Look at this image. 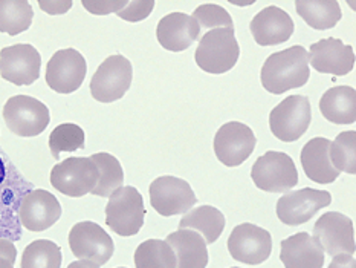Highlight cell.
<instances>
[{
  "mask_svg": "<svg viewBox=\"0 0 356 268\" xmlns=\"http://www.w3.org/2000/svg\"><path fill=\"white\" fill-rule=\"evenodd\" d=\"M309 77V54L300 45L270 54L260 72L263 88L274 95H282L286 90L305 86Z\"/></svg>",
  "mask_w": 356,
  "mask_h": 268,
  "instance_id": "cell-1",
  "label": "cell"
},
{
  "mask_svg": "<svg viewBox=\"0 0 356 268\" xmlns=\"http://www.w3.org/2000/svg\"><path fill=\"white\" fill-rule=\"evenodd\" d=\"M34 186L23 178L10 157L0 149V239L19 241L22 237V224L19 207L22 198Z\"/></svg>",
  "mask_w": 356,
  "mask_h": 268,
  "instance_id": "cell-2",
  "label": "cell"
},
{
  "mask_svg": "<svg viewBox=\"0 0 356 268\" xmlns=\"http://www.w3.org/2000/svg\"><path fill=\"white\" fill-rule=\"evenodd\" d=\"M240 46L234 29L207 31L195 52L196 65L208 74H225L237 63Z\"/></svg>",
  "mask_w": 356,
  "mask_h": 268,
  "instance_id": "cell-3",
  "label": "cell"
},
{
  "mask_svg": "<svg viewBox=\"0 0 356 268\" xmlns=\"http://www.w3.org/2000/svg\"><path fill=\"white\" fill-rule=\"evenodd\" d=\"M145 207L143 195L131 186H122L106 205V224L120 236H135L144 226Z\"/></svg>",
  "mask_w": 356,
  "mask_h": 268,
  "instance_id": "cell-4",
  "label": "cell"
},
{
  "mask_svg": "<svg viewBox=\"0 0 356 268\" xmlns=\"http://www.w3.org/2000/svg\"><path fill=\"white\" fill-rule=\"evenodd\" d=\"M251 178L255 187L263 191L284 194L298 184V172L288 153L269 150L254 163Z\"/></svg>",
  "mask_w": 356,
  "mask_h": 268,
  "instance_id": "cell-5",
  "label": "cell"
},
{
  "mask_svg": "<svg viewBox=\"0 0 356 268\" xmlns=\"http://www.w3.org/2000/svg\"><path fill=\"white\" fill-rule=\"evenodd\" d=\"M312 121V107L305 95H292L278 103L269 113V127L284 143L300 140Z\"/></svg>",
  "mask_w": 356,
  "mask_h": 268,
  "instance_id": "cell-6",
  "label": "cell"
},
{
  "mask_svg": "<svg viewBox=\"0 0 356 268\" xmlns=\"http://www.w3.org/2000/svg\"><path fill=\"white\" fill-rule=\"evenodd\" d=\"M6 127L17 136H37L48 127L51 113L48 106L29 95L11 97L3 106Z\"/></svg>",
  "mask_w": 356,
  "mask_h": 268,
  "instance_id": "cell-7",
  "label": "cell"
},
{
  "mask_svg": "<svg viewBox=\"0 0 356 268\" xmlns=\"http://www.w3.org/2000/svg\"><path fill=\"white\" fill-rule=\"evenodd\" d=\"M134 68L124 56L107 57L98 66L90 80V94L99 103H113L121 100L130 89Z\"/></svg>",
  "mask_w": 356,
  "mask_h": 268,
  "instance_id": "cell-8",
  "label": "cell"
},
{
  "mask_svg": "<svg viewBox=\"0 0 356 268\" xmlns=\"http://www.w3.org/2000/svg\"><path fill=\"white\" fill-rule=\"evenodd\" d=\"M98 168L92 158L72 157L56 164L51 171V184L60 194L81 198L92 194L98 182Z\"/></svg>",
  "mask_w": 356,
  "mask_h": 268,
  "instance_id": "cell-9",
  "label": "cell"
},
{
  "mask_svg": "<svg viewBox=\"0 0 356 268\" xmlns=\"http://www.w3.org/2000/svg\"><path fill=\"white\" fill-rule=\"evenodd\" d=\"M69 249L75 258L102 267L113 256L115 244L107 232L92 221L75 224L69 232Z\"/></svg>",
  "mask_w": 356,
  "mask_h": 268,
  "instance_id": "cell-10",
  "label": "cell"
},
{
  "mask_svg": "<svg viewBox=\"0 0 356 268\" xmlns=\"http://www.w3.org/2000/svg\"><path fill=\"white\" fill-rule=\"evenodd\" d=\"M196 203L195 191L185 180L165 175L150 184V204L162 216L185 214Z\"/></svg>",
  "mask_w": 356,
  "mask_h": 268,
  "instance_id": "cell-11",
  "label": "cell"
},
{
  "mask_svg": "<svg viewBox=\"0 0 356 268\" xmlns=\"http://www.w3.org/2000/svg\"><path fill=\"white\" fill-rule=\"evenodd\" d=\"M314 239L330 256L353 255L356 250L353 221L339 212H327L316 219Z\"/></svg>",
  "mask_w": 356,
  "mask_h": 268,
  "instance_id": "cell-12",
  "label": "cell"
},
{
  "mask_svg": "<svg viewBox=\"0 0 356 268\" xmlns=\"http://www.w3.org/2000/svg\"><path fill=\"white\" fill-rule=\"evenodd\" d=\"M88 63L74 48L57 51L46 66V83L58 94H72L86 79Z\"/></svg>",
  "mask_w": 356,
  "mask_h": 268,
  "instance_id": "cell-13",
  "label": "cell"
},
{
  "mask_svg": "<svg viewBox=\"0 0 356 268\" xmlns=\"http://www.w3.org/2000/svg\"><path fill=\"white\" fill-rule=\"evenodd\" d=\"M228 251L238 262L259 265L273 253V236L255 224H238L228 237Z\"/></svg>",
  "mask_w": 356,
  "mask_h": 268,
  "instance_id": "cell-14",
  "label": "cell"
},
{
  "mask_svg": "<svg viewBox=\"0 0 356 268\" xmlns=\"http://www.w3.org/2000/svg\"><path fill=\"white\" fill-rule=\"evenodd\" d=\"M42 56L33 45L19 43L0 51V77L15 86H29L40 77Z\"/></svg>",
  "mask_w": 356,
  "mask_h": 268,
  "instance_id": "cell-15",
  "label": "cell"
},
{
  "mask_svg": "<svg viewBox=\"0 0 356 268\" xmlns=\"http://www.w3.org/2000/svg\"><path fill=\"white\" fill-rule=\"evenodd\" d=\"M332 195L326 190L301 189L288 191L277 201V216L286 226H301L311 221L318 210L329 207Z\"/></svg>",
  "mask_w": 356,
  "mask_h": 268,
  "instance_id": "cell-16",
  "label": "cell"
},
{
  "mask_svg": "<svg viewBox=\"0 0 356 268\" xmlns=\"http://www.w3.org/2000/svg\"><path fill=\"white\" fill-rule=\"evenodd\" d=\"M257 144L252 129L238 121L223 125L214 136V153L222 164L237 167L251 157Z\"/></svg>",
  "mask_w": 356,
  "mask_h": 268,
  "instance_id": "cell-17",
  "label": "cell"
},
{
  "mask_svg": "<svg viewBox=\"0 0 356 268\" xmlns=\"http://www.w3.org/2000/svg\"><path fill=\"white\" fill-rule=\"evenodd\" d=\"M61 204L51 191L34 189L22 198L19 219L22 227L29 232H44L61 218Z\"/></svg>",
  "mask_w": 356,
  "mask_h": 268,
  "instance_id": "cell-18",
  "label": "cell"
},
{
  "mask_svg": "<svg viewBox=\"0 0 356 268\" xmlns=\"http://www.w3.org/2000/svg\"><path fill=\"white\" fill-rule=\"evenodd\" d=\"M309 63L315 71L337 77L347 75L355 68V51L350 45H344L339 38H323L311 45Z\"/></svg>",
  "mask_w": 356,
  "mask_h": 268,
  "instance_id": "cell-19",
  "label": "cell"
},
{
  "mask_svg": "<svg viewBox=\"0 0 356 268\" xmlns=\"http://www.w3.org/2000/svg\"><path fill=\"white\" fill-rule=\"evenodd\" d=\"M250 29L260 46H277L289 40L296 31V23L282 8L268 6L251 20Z\"/></svg>",
  "mask_w": 356,
  "mask_h": 268,
  "instance_id": "cell-20",
  "label": "cell"
},
{
  "mask_svg": "<svg viewBox=\"0 0 356 268\" xmlns=\"http://www.w3.org/2000/svg\"><path fill=\"white\" fill-rule=\"evenodd\" d=\"M200 36L199 23L188 14L172 13L162 17L156 26V38L167 51L188 49Z\"/></svg>",
  "mask_w": 356,
  "mask_h": 268,
  "instance_id": "cell-21",
  "label": "cell"
},
{
  "mask_svg": "<svg viewBox=\"0 0 356 268\" xmlns=\"http://www.w3.org/2000/svg\"><path fill=\"white\" fill-rule=\"evenodd\" d=\"M280 259L284 268H323L324 251L311 235L300 232L282 241Z\"/></svg>",
  "mask_w": 356,
  "mask_h": 268,
  "instance_id": "cell-22",
  "label": "cell"
},
{
  "mask_svg": "<svg viewBox=\"0 0 356 268\" xmlns=\"http://www.w3.org/2000/svg\"><path fill=\"white\" fill-rule=\"evenodd\" d=\"M330 140L323 136L312 138L301 149V166L305 168L306 176L314 182L332 184L339 176V172L330 161Z\"/></svg>",
  "mask_w": 356,
  "mask_h": 268,
  "instance_id": "cell-23",
  "label": "cell"
},
{
  "mask_svg": "<svg viewBox=\"0 0 356 268\" xmlns=\"http://www.w3.org/2000/svg\"><path fill=\"white\" fill-rule=\"evenodd\" d=\"M165 242L172 247L176 256V268H207L208 249L202 236L193 230H177L168 235Z\"/></svg>",
  "mask_w": 356,
  "mask_h": 268,
  "instance_id": "cell-24",
  "label": "cell"
},
{
  "mask_svg": "<svg viewBox=\"0 0 356 268\" xmlns=\"http://www.w3.org/2000/svg\"><path fill=\"white\" fill-rule=\"evenodd\" d=\"M320 112L334 125H353L356 121V90L352 86H335L323 94Z\"/></svg>",
  "mask_w": 356,
  "mask_h": 268,
  "instance_id": "cell-25",
  "label": "cell"
},
{
  "mask_svg": "<svg viewBox=\"0 0 356 268\" xmlns=\"http://www.w3.org/2000/svg\"><path fill=\"white\" fill-rule=\"evenodd\" d=\"M227 226V219L220 210L213 205H200L184 214L179 221V230L193 228L204 236L205 242L210 245L219 239Z\"/></svg>",
  "mask_w": 356,
  "mask_h": 268,
  "instance_id": "cell-26",
  "label": "cell"
},
{
  "mask_svg": "<svg viewBox=\"0 0 356 268\" xmlns=\"http://www.w3.org/2000/svg\"><path fill=\"white\" fill-rule=\"evenodd\" d=\"M296 6L300 17L318 31L335 28L343 17L337 0H297Z\"/></svg>",
  "mask_w": 356,
  "mask_h": 268,
  "instance_id": "cell-27",
  "label": "cell"
},
{
  "mask_svg": "<svg viewBox=\"0 0 356 268\" xmlns=\"http://www.w3.org/2000/svg\"><path fill=\"white\" fill-rule=\"evenodd\" d=\"M98 168V182L92 195L111 198L115 191L122 187L124 171L120 161L107 152H98L90 157Z\"/></svg>",
  "mask_w": 356,
  "mask_h": 268,
  "instance_id": "cell-28",
  "label": "cell"
},
{
  "mask_svg": "<svg viewBox=\"0 0 356 268\" xmlns=\"http://www.w3.org/2000/svg\"><path fill=\"white\" fill-rule=\"evenodd\" d=\"M34 11L26 0H0V33L19 36L29 29Z\"/></svg>",
  "mask_w": 356,
  "mask_h": 268,
  "instance_id": "cell-29",
  "label": "cell"
},
{
  "mask_svg": "<svg viewBox=\"0 0 356 268\" xmlns=\"http://www.w3.org/2000/svg\"><path fill=\"white\" fill-rule=\"evenodd\" d=\"M136 268H176V256L172 247L161 239H147L135 251Z\"/></svg>",
  "mask_w": 356,
  "mask_h": 268,
  "instance_id": "cell-30",
  "label": "cell"
},
{
  "mask_svg": "<svg viewBox=\"0 0 356 268\" xmlns=\"http://www.w3.org/2000/svg\"><path fill=\"white\" fill-rule=\"evenodd\" d=\"M63 255L58 245L49 239H37L23 251L20 268H61Z\"/></svg>",
  "mask_w": 356,
  "mask_h": 268,
  "instance_id": "cell-31",
  "label": "cell"
},
{
  "mask_svg": "<svg viewBox=\"0 0 356 268\" xmlns=\"http://www.w3.org/2000/svg\"><path fill=\"white\" fill-rule=\"evenodd\" d=\"M330 161L337 171L341 173L346 172L349 175L356 173V132L347 130L341 132L335 141L330 144Z\"/></svg>",
  "mask_w": 356,
  "mask_h": 268,
  "instance_id": "cell-32",
  "label": "cell"
},
{
  "mask_svg": "<svg viewBox=\"0 0 356 268\" xmlns=\"http://www.w3.org/2000/svg\"><path fill=\"white\" fill-rule=\"evenodd\" d=\"M48 144L52 157L60 159L61 152H75L84 149L86 134L80 126L72 125V123H65V125H60L52 130Z\"/></svg>",
  "mask_w": 356,
  "mask_h": 268,
  "instance_id": "cell-33",
  "label": "cell"
},
{
  "mask_svg": "<svg viewBox=\"0 0 356 268\" xmlns=\"http://www.w3.org/2000/svg\"><path fill=\"white\" fill-rule=\"evenodd\" d=\"M195 19L200 28L204 29H234V23L233 19H231L229 13L216 3H204L199 8H196V11L191 15Z\"/></svg>",
  "mask_w": 356,
  "mask_h": 268,
  "instance_id": "cell-34",
  "label": "cell"
},
{
  "mask_svg": "<svg viewBox=\"0 0 356 268\" xmlns=\"http://www.w3.org/2000/svg\"><path fill=\"white\" fill-rule=\"evenodd\" d=\"M154 8V2H127V6L124 10L115 13L118 17L127 20V22H139L149 17Z\"/></svg>",
  "mask_w": 356,
  "mask_h": 268,
  "instance_id": "cell-35",
  "label": "cell"
},
{
  "mask_svg": "<svg viewBox=\"0 0 356 268\" xmlns=\"http://www.w3.org/2000/svg\"><path fill=\"white\" fill-rule=\"evenodd\" d=\"M81 3L90 14L104 15L124 10L127 6V0H120V2H88V0H83Z\"/></svg>",
  "mask_w": 356,
  "mask_h": 268,
  "instance_id": "cell-36",
  "label": "cell"
},
{
  "mask_svg": "<svg viewBox=\"0 0 356 268\" xmlns=\"http://www.w3.org/2000/svg\"><path fill=\"white\" fill-rule=\"evenodd\" d=\"M0 258H5L13 264L15 262V258H17V249H15L13 241L0 239Z\"/></svg>",
  "mask_w": 356,
  "mask_h": 268,
  "instance_id": "cell-37",
  "label": "cell"
},
{
  "mask_svg": "<svg viewBox=\"0 0 356 268\" xmlns=\"http://www.w3.org/2000/svg\"><path fill=\"white\" fill-rule=\"evenodd\" d=\"M329 268H356V260L352 255H337L332 259Z\"/></svg>",
  "mask_w": 356,
  "mask_h": 268,
  "instance_id": "cell-38",
  "label": "cell"
},
{
  "mask_svg": "<svg viewBox=\"0 0 356 268\" xmlns=\"http://www.w3.org/2000/svg\"><path fill=\"white\" fill-rule=\"evenodd\" d=\"M40 6L43 8L44 13H48V14H65L69 10V8L72 6V2H65V3H61V2H57V3L40 2Z\"/></svg>",
  "mask_w": 356,
  "mask_h": 268,
  "instance_id": "cell-39",
  "label": "cell"
},
{
  "mask_svg": "<svg viewBox=\"0 0 356 268\" xmlns=\"http://www.w3.org/2000/svg\"><path fill=\"white\" fill-rule=\"evenodd\" d=\"M67 268H99V267L94 262H90V260H75V262L69 264Z\"/></svg>",
  "mask_w": 356,
  "mask_h": 268,
  "instance_id": "cell-40",
  "label": "cell"
},
{
  "mask_svg": "<svg viewBox=\"0 0 356 268\" xmlns=\"http://www.w3.org/2000/svg\"><path fill=\"white\" fill-rule=\"evenodd\" d=\"M0 268H14V264L5 258H0Z\"/></svg>",
  "mask_w": 356,
  "mask_h": 268,
  "instance_id": "cell-41",
  "label": "cell"
},
{
  "mask_svg": "<svg viewBox=\"0 0 356 268\" xmlns=\"http://www.w3.org/2000/svg\"><path fill=\"white\" fill-rule=\"evenodd\" d=\"M231 268H238V267H231Z\"/></svg>",
  "mask_w": 356,
  "mask_h": 268,
  "instance_id": "cell-42",
  "label": "cell"
},
{
  "mask_svg": "<svg viewBox=\"0 0 356 268\" xmlns=\"http://www.w3.org/2000/svg\"><path fill=\"white\" fill-rule=\"evenodd\" d=\"M118 268H126V267H118Z\"/></svg>",
  "mask_w": 356,
  "mask_h": 268,
  "instance_id": "cell-43",
  "label": "cell"
}]
</instances>
